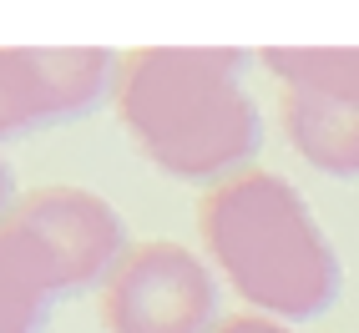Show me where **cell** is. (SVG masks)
I'll use <instances>...</instances> for the list:
<instances>
[{
	"instance_id": "ba28073f",
	"label": "cell",
	"mask_w": 359,
	"mask_h": 333,
	"mask_svg": "<svg viewBox=\"0 0 359 333\" xmlns=\"http://www.w3.org/2000/svg\"><path fill=\"white\" fill-rule=\"evenodd\" d=\"M212 333H294V328H289V323L263 318V313H233V318H223Z\"/></svg>"
},
{
	"instance_id": "52a82bcc",
	"label": "cell",
	"mask_w": 359,
	"mask_h": 333,
	"mask_svg": "<svg viewBox=\"0 0 359 333\" xmlns=\"http://www.w3.org/2000/svg\"><path fill=\"white\" fill-rule=\"evenodd\" d=\"M258 61L283 81V91H309L359 111V45H299V51H263Z\"/></svg>"
},
{
	"instance_id": "9c48e42d",
	"label": "cell",
	"mask_w": 359,
	"mask_h": 333,
	"mask_svg": "<svg viewBox=\"0 0 359 333\" xmlns=\"http://www.w3.org/2000/svg\"><path fill=\"white\" fill-rule=\"evenodd\" d=\"M15 207V177H11V166H6V157H0V218Z\"/></svg>"
},
{
	"instance_id": "8992f818",
	"label": "cell",
	"mask_w": 359,
	"mask_h": 333,
	"mask_svg": "<svg viewBox=\"0 0 359 333\" xmlns=\"http://www.w3.org/2000/svg\"><path fill=\"white\" fill-rule=\"evenodd\" d=\"M283 132L289 147L319 166L324 177L359 182V111L309 97V91H283Z\"/></svg>"
},
{
	"instance_id": "3957f363",
	"label": "cell",
	"mask_w": 359,
	"mask_h": 333,
	"mask_svg": "<svg viewBox=\"0 0 359 333\" xmlns=\"http://www.w3.org/2000/svg\"><path fill=\"white\" fill-rule=\"evenodd\" d=\"M132 253L127 222L86 187H36L0 218V333H46L56 303L102 293Z\"/></svg>"
},
{
	"instance_id": "277c9868",
	"label": "cell",
	"mask_w": 359,
	"mask_h": 333,
	"mask_svg": "<svg viewBox=\"0 0 359 333\" xmlns=\"http://www.w3.org/2000/svg\"><path fill=\"white\" fill-rule=\"evenodd\" d=\"M107 333H212L218 273L182 243H132L97 293Z\"/></svg>"
},
{
	"instance_id": "6da1fadb",
	"label": "cell",
	"mask_w": 359,
	"mask_h": 333,
	"mask_svg": "<svg viewBox=\"0 0 359 333\" xmlns=\"http://www.w3.org/2000/svg\"><path fill=\"white\" fill-rule=\"evenodd\" d=\"M243 71L248 56L218 45H152L122 56L116 111L132 147L177 182L238 177L263 141Z\"/></svg>"
},
{
	"instance_id": "7a4b0ae2",
	"label": "cell",
	"mask_w": 359,
	"mask_h": 333,
	"mask_svg": "<svg viewBox=\"0 0 359 333\" xmlns=\"http://www.w3.org/2000/svg\"><path fill=\"white\" fill-rule=\"evenodd\" d=\"M198 232L218 278L273 323H314L344 288L329 232L278 172L248 166L218 182L198 207Z\"/></svg>"
},
{
	"instance_id": "5b68a950",
	"label": "cell",
	"mask_w": 359,
	"mask_h": 333,
	"mask_svg": "<svg viewBox=\"0 0 359 333\" xmlns=\"http://www.w3.org/2000/svg\"><path fill=\"white\" fill-rule=\"evenodd\" d=\"M116 81L122 61L97 45H0V141L81 122Z\"/></svg>"
}]
</instances>
